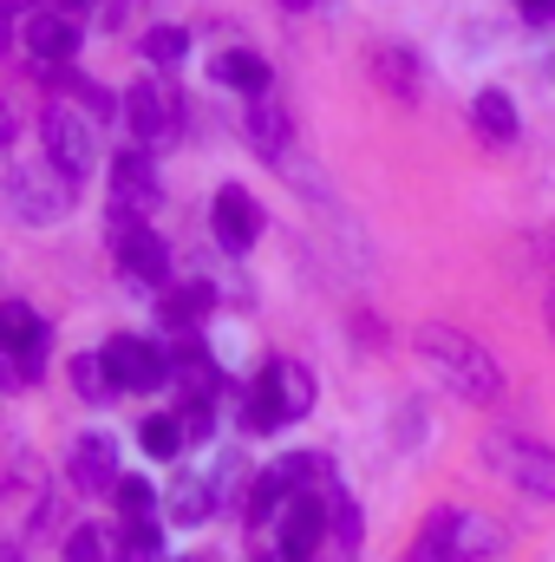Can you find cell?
I'll return each mask as SVG.
<instances>
[{"label":"cell","instance_id":"cell-1","mask_svg":"<svg viewBox=\"0 0 555 562\" xmlns=\"http://www.w3.org/2000/svg\"><path fill=\"white\" fill-rule=\"evenodd\" d=\"M418 360L471 406H497L503 400V367L457 327H418Z\"/></svg>","mask_w":555,"mask_h":562},{"label":"cell","instance_id":"cell-2","mask_svg":"<svg viewBox=\"0 0 555 562\" xmlns=\"http://www.w3.org/2000/svg\"><path fill=\"white\" fill-rule=\"evenodd\" d=\"M484 464H497L517 491L530 497H555V451L543 438H523V431H497L484 438Z\"/></svg>","mask_w":555,"mask_h":562},{"label":"cell","instance_id":"cell-3","mask_svg":"<svg viewBox=\"0 0 555 562\" xmlns=\"http://www.w3.org/2000/svg\"><path fill=\"white\" fill-rule=\"evenodd\" d=\"M7 203H13L26 223H59V216L72 210V177H66L59 164H46V170H13V177H7Z\"/></svg>","mask_w":555,"mask_h":562},{"label":"cell","instance_id":"cell-4","mask_svg":"<svg viewBox=\"0 0 555 562\" xmlns=\"http://www.w3.org/2000/svg\"><path fill=\"white\" fill-rule=\"evenodd\" d=\"M39 138H46V164H59L66 177H86L99 164V138H92V119H79L72 105H53L39 119Z\"/></svg>","mask_w":555,"mask_h":562},{"label":"cell","instance_id":"cell-5","mask_svg":"<svg viewBox=\"0 0 555 562\" xmlns=\"http://www.w3.org/2000/svg\"><path fill=\"white\" fill-rule=\"evenodd\" d=\"M99 353H105L112 380L132 386V393H157V386H170V353H163L157 340H144V334H118V340H105Z\"/></svg>","mask_w":555,"mask_h":562},{"label":"cell","instance_id":"cell-6","mask_svg":"<svg viewBox=\"0 0 555 562\" xmlns=\"http://www.w3.org/2000/svg\"><path fill=\"white\" fill-rule=\"evenodd\" d=\"M209 229H216V243H223L229 256H249V249L262 243L269 216H262V203H256L242 183H223V190H216V203H209Z\"/></svg>","mask_w":555,"mask_h":562},{"label":"cell","instance_id":"cell-7","mask_svg":"<svg viewBox=\"0 0 555 562\" xmlns=\"http://www.w3.org/2000/svg\"><path fill=\"white\" fill-rule=\"evenodd\" d=\"M66 471H72V491L79 497H112L118 491V438L112 431H79Z\"/></svg>","mask_w":555,"mask_h":562},{"label":"cell","instance_id":"cell-8","mask_svg":"<svg viewBox=\"0 0 555 562\" xmlns=\"http://www.w3.org/2000/svg\"><path fill=\"white\" fill-rule=\"evenodd\" d=\"M0 347H7V353H13V367L33 380V373L46 367V347H53L46 314H39V307H26V301H0Z\"/></svg>","mask_w":555,"mask_h":562},{"label":"cell","instance_id":"cell-9","mask_svg":"<svg viewBox=\"0 0 555 562\" xmlns=\"http://www.w3.org/2000/svg\"><path fill=\"white\" fill-rule=\"evenodd\" d=\"M125 119H132V138L138 144H157L183 125V105H177V92H170L163 79H138V86L125 92Z\"/></svg>","mask_w":555,"mask_h":562},{"label":"cell","instance_id":"cell-10","mask_svg":"<svg viewBox=\"0 0 555 562\" xmlns=\"http://www.w3.org/2000/svg\"><path fill=\"white\" fill-rule=\"evenodd\" d=\"M327 543V497H287L275 517V550L287 562H307Z\"/></svg>","mask_w":555,"mask_h":562},{"label":"cell","instance_id":"cell-11","mask_svg":"<svg viewBox=\"0 0 555 562\" xmlns=\"http://www.w3.org/2000/svg\"><path fill=\"white\" fill-rule=\"evenodd\" d=\"M20 40H26V53L39 59V66H66V59H79V13H26L20 20Z\"/></svg>","mask_w":555,"mask_h":562},{"label":"cell","instance_id":"cell-12","mask_svg":"<svg viewBox=\"0 0 555 562\" xmlns=\"http://www.w3.org/2000/svg\"><path fill=\"white\" fill-rule=\"evenodd\" d=\"M118 269L144 288H163L170 281V249H163V236L157 229H144V223H118Z\"/></svg>","mask_w":555,"mask_h":562},{"label":"cell","instance_id":"cell-13","mask_svg":"<svg viewBox=\"0 0 555 562\" xmlns=\"http://www.w3.org/2000/svg\"><path fill=\"white\" fill-rule=\"evenodd\" d=\"M150 203H157V164H150L144 150H118V157H112V210H118V216L132 210V223H138Z\"/></svg>","mask_w":555,"mask_h":562},{"label":"cell","instance_id":"cell-14","mask_svg":"<svg viewBox=\"0 0 555 562\" xmlns=\"http://www.w3.org/2000/svg\"><path fill=\"white\" fill-rule=\"evenodd\" d=\"M170 373L183 380V386H177L183 400H216V393H223V367H216V360L203 353V340H196V334H177V353H170Z\"/></svg>","mask_w":555,"mask_h":562},{"label":"cell","instance_id":"cell-15","mask_svg":"<svg viewBox=\"0 0 555 562\" xmlns=\"http://www.w3.org/2000/svg\"><path fill=\"white\" fill-rule=\"evenodd\" d=\"M262 380H269V393H275L281 425H287V419H307V413H314V373H307L301 360H275V367H262Z\"/></svg>","mask_w":555,"mask_h":562},{"label":"cell","instance_id":"cell-16","mask_svg":"<svg viewBox=\"0 0 555 562\" xmlns=\"http://www.w3.org/2000/svg\"><path fill=\"white\" fill-rule=\"evenodd\" d=\"M216 86H229V92H249V99H269V59L262 53H249V46H229V53H216Z\"/></svg>","mask_w":555,"mask_h":562},{"label":"cell","instance_id":"cell-17","mask_svg":"<svg viewBox=\"0 0 555 562\" xmlns=\"http://www.w3.org/2000/svg\"><path fill=\"white\" fill-rule=\"evenodd\" d=\"M471 119H477V138H484V144H517V132H523V125H517V99H510V92H497V86H490V92H477Z\"/></svg>","mask_w":555,"mask_h":562},{"label":"cell","instance_id":"cell-18","mask_svg":"<svg viewBox=\"0 0 555 562\" xmlns=\"http://www.w3.org/2000/svg\"><path fill=\"white\" fill-rule=\"evenodd\" d=\"M457 524H464V510H431L406 562H457Z\"/></svg>","mask_w":555,"mask_h":562},{"label":"cell","instance_id":"cell-19","mask_svg":"<svg viewBox=\"0 0 555 562\" xmlns=\"http://www.w3.org/2000/svg\"><path fill=\"white\" fill-rule=\"evenodd\" d=\"M327 543H333V562H353L360 557V504L347 491L327 497Z\"/></svg>","mask_w":555,"mask_h":562},{"label":"cell","instance_id":"cell-20","mask_svg":"<svg viewBox=\"0 0 555 562\" xmlns=\"http://www.w3.org/2000/svg\"><path fill=\"white\" fill-rule=\"evenodd\" d=\"M242 132H249V144H256L262 157H287V112H281V105L256 99L249 119H242Z\"/></svg>","mask_w":555,"mask_h":562},{"label":"cell","instance_id":"cell-21","mask_svg":"<svg viewBox=\"0 0 555 562\" xmlns=\"http://www.w3.org/2000/svg\"><path fill=\"white\" fill-rule=\"evenodd\" d=\"M66 562H125V537L105 524H79L66 537Z\"/></svg>","mask_w":555,"mask_h":562},{"label":"cell","instance_id":"cell-22","mask_svg":"<svg viewBox=\"0 0 555 562\" xmlns=\"http://www.w3.org/2000/svg\"><path fill=\"white\" fill-rule=\"evenodd\" d=\"M209 307H216V294H209L203 281H190V288H177V294L163 301V327H170V334H196Z\"/></svg>","mask_w":555,"mask_h":562},{"label":"cell","instance_id":"cell-23","mask_svg":"<svg viewBox=\"0 0 555 562\" xmlns=\"http://www.w3.org/2000/svg\"><path fill=\"white\" fill-rule=\"evenodd\" d=\"M66 380H72V393H79V400H92V406H105V400L118 393V380H112L105 353H79V360L66 367Z\"/></svg>","mask_w":555,"mask_h":562},{"label":"cell","instance_id":"cell-24","mask_svg":"<svg viewBox=\"0 0 555 562\" xmlns=\"http://www.w3.org/2000/svg\"><path fill=\"white\" fill-rule=\"evenodd\" d=\"M457 562H503V530L484 517H464L457 524Z\"/></svg>","mask_w":555,"mask_h":562},{"label":"cell","instance_id":"cell-25","mask_svg":"<svg viewBox=\"0 0 555 562\" xmlns=\"http://www.w3.org/2000/svg\"><path fill=\"white\" fill-rule=\"evenodd\" d=\"M209 510H216V497H209L203 477H177L170 484V524H203Z\"/></svg>","mask_w":555,"mask_h":562},{"label":"cell","instance_id":"cell-26","mask_svg":"<svg viewBox=\"0 0 555 562\" xmlns=\"http://www.w3.org/2000/svg\"><path fill=\"white\" fill-rule=\"evenodd\" d=\"M138 53L150 59V66H183V53H190V33L183 26H150L138 40Z\"/></svg>","mask_w":555,"mask_h":562},{"label":"cell","instance_id":"cell-27","mask_svg":"<svg viewBox=\"0 0 555 562\" xmlns=\"http://www.w3.org/2000/svg\"><path fill=\"white\" fill-rule=\"evenodd\" d=\"M138 445L150 451V458H177V451H183V425H177V413H150V419L138 425Z\"/></svg>","mask_w":555,"mask_h":562},{"label":"cell","instance_id":"cell-28","mask_svg":"<svg viewBox=\"0 0 555 562\" xmlns=\"http://www.w3.org/2000/svg\"><path fill=\"white\" fill-rule=\"evenodd\" d=\"M118 510H125V524H144L150 510H157V484H144V477H118Z\"/></svg>","mask_w":555,"mask_h":562},{"label":"cell","instance_id":"cell-29","mask_svg":"<svg viewBox=\"0 0 555 562\" xmlns=\"http://www.w3.org/2000/svg\"><path fill=\"white\" fill-rule=\"evenodd\" d=\"M177 425H183V445H203V438H209V425H216V400H183Z\"/></svg>","mask_w":555,"mask_h":562},{"label":"cell","instance_id":"cell-30","mask_svg":"<svg viewBox=\"0 0 555 562\" xmlns=\"http://www.w3.org/2000/svg\"><path fill=\"white\" fill-rule=\"evenodd\" d=\"M125 557L132 562H157L163 557V537H157V524L144 517V524H125Z\"/></svg>","mask_w":555,"mask_h":562},{"label":"cell","instance_id":"cell-31","mask_svg":"<svg viewBox=\"0 0 555 562\" xmlns=\"http://www.w3.org/2000/svg\"><path fill=\"white\" fill-rule=\"evenodd\" d=\"M373 66H380V79H386V86H399L406 99L418 92V79H412V53H380Z\"/></svg>","mask_w":555,"mask_h":562},{"label":"cell","instance_id":"cell-32","mask_svg":"<svg viewBox=\"0 0 555 562\" xmlns=\"http://www.w3.org/2000/svg\"><path fill=\"white\" fill-rule=\"evenodd\" d=\"M517 7H523L530 26H555V0H517Z\"/></svg>","mask_w":555,"mask_h":562},{"label":"cell","instance_id":"cell-33","mask_svg":"<svg viewBox=\"0 0 555 562\" xmlns=\"http://www.w3.org/2000/svg\"><path fill=\"white\" fill-rule=\"evenodd\" d=\"M20 380H26V373H20V367H13V353H7V347H0V393H13V386H20Z\"/></svg>","mask_w":555,"mask_h":562},{"label":"cell","instance_id":"cell-34","mask_svg":"<svg viewBox=\"0 0 555 562\" xmlns=\"http://www.w3.org/2000/svg\"><path fill=\"white\" fill-rule=\"evenodd\" d=\"M13 132H20V119H13V105L0 99V144H13Z\"/></svg>","mask_w":555,"mask_h":562},{"label":"cell","instance_id":"cell-35","mask_svg":"<svg viewBox=\"0 0 555 562\" xmlns=\"http://www.w3.org/2000/svg\"><path fill=\"white\" fill-rule=\"evenodd\" d=\"M46 7H53V13H86L92 0H46Z\"/></svg>","mask_w":555,"mask_h":562},{"label":"cell","instance_id":"cell-36","mask_svg":"<svg viewBox=\"0 0 555 562\" xmlns=\"http://www.w3.org/2000/svg\"><path fill=\"white\" fill-rule=\"evenodd\" d=\"M0 562H26V550L20 543H0Z\"/></svg>","mask_w":555,"mask_h":562},{"label":"cell","instance_id":"cell-37","mask_svg":"<svg viewBox=\"0 0 555 562\" xmlns=\"http://www.w3.org/2000/svg\"><path fill=\"white\" fill-rule=\"evenodd\" d=\"M281 7H287V13H307V7H320V0H281Z\"/></svg>","mask_w":555,"mask_h":562},{"label":"cell","instance_id":"cell-38","mask_svg":"<svg viewBox=\"0 0 555 562\" xmlns=\"http://www.w3.org/2000/svg\"><path fill=\"white\" fill-rule=\"evenodd\" d=\"M0 13H26V0H0Z\"/></svg>","mask_w":555,"mask_h":562},{"label":"cell","instance_id":"cell-39","mask_svg":"<svg viewBox=\"0 0 555 562\" xmlns=\"http://www.w3.org/2000/svg\"><path fill=\"white\" fill-rule=\"evenodd\" d=\"M7 40H13V26H7V13H0V53H7Z\"/></svg>","mask_w":555,"mask_h":562},{"label":"cell","instance_id":"cell-40","mask_svg":"<svg viewBox=\"0 0 555 562\" xmlns=\"http://www.w3.org/2000/svg\"><path fill=\"white\" fill-rule=\"evenodd\" d=\"M550 327H555V281H550Z\"/></svg>","mask_w":555,"mask_h":562},{"label":"cell","instance_id":"cell-41","mask_svg":"<svg viewBox=\"0 0 555 562\" xmlns=\"http://www.w3.org/2000/svg\"><path fill=\"white\" fill-rule=\"evenodd\" d=\"M262 562H287V557H281V550H275V557H262Z\"/></svg>","mask_w":555,"mask_h":562},{"label":"cell","instance_id":"cell-42","mask_svg":"<svg viewBox=\"0 0 555 562\" xmlns=\"http://www.w3.org/2000/svg\"><path fill=\"white\" fill-rule=\"evenodd\" d=\"M183 562H203V557H183Z\"/></svg>","mask_w":555,"mask_h":562}]
</instances>
